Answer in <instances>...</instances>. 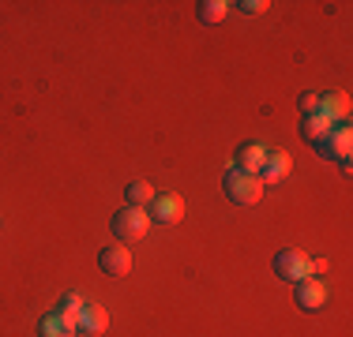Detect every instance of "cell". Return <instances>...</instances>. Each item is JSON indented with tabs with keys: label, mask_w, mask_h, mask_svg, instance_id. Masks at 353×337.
I'll use <instances>...</instances> for the list:
<instances>
[{
	"label": "cell",
	"mask_w": 353,
	"mask_h": 337,
	"mask_svg": "<svg viewBox=\"0 0 353 337\" xmlns=\"http://www.w3.org/2000/svg\"><path fill=\"white\" fill-rule=\"evenodd\" d=\"M222 188H225V199H230V202H237V206H256V202L263 199L267 184L259 180V176H248V173L230 168L225 180H222Z\"/></svg>",
	"instance_id": "obj_1"
},
{
	"label": "cell",
	"mask_w": 353,
	"mask_h": 337,
	"mask_svg": "<svg viewBox=\"0 0 353 337\" xmlns=\"http://www.w3.org/2000/svg\"><path fill=\"white\" fill-rule=\"evenodd\" d=\"M147 229H150L147 210H136V206L117 210V217H113V236H117L121 243H139L143 236H147Z\"/></svg>",
	"instance_id": "obj_2"
},
{
	"label": "cell",
	"mask_w": 353,
	"mask_h": 337,
	"mask_svg": "<svg viewBox=\"0 0 353 337\" xmlns=\"http://www.w3.org/2000/svg\"><path fill=\"white\" fill-rule=\"evenodd\" d=\"M316 150H319L323 157H334V162L346 165V162H350V150H353V131L346 128V124H334V128L316 142Z\"/></svg>",
	"instance_id": "obj_3"
},
{
	"label": "cell",
	"mask_w": 353,
	"mask_h": 337,
	"mask_svg": "<svg viewBox=\"0 0 353 337\" xmlns=\"http://www.w3.org/2000/svg\"><path fill=\"white\" fill-rule=\"evenodd\" d=\"M274 277H282V281H290V285L305 281V277H308V259H305V251L282 248L279 255H274Z\"/></svg>",
	"instance_id": "obj_4"
},
{
	"label": "cell",
	"mask_w": 353,
	"mask_h": 337,
	"mask_svg": "<svg viewBox=\"0 0 353 337\" xmlns=\"http://www.w3.org/2000/svg\"><path fill=\"white\" fill-rule=\"evenodd\" d=\"M147 217L154 225H176L184 217V199L181 195H154V199H150Z\"/></svg>",
	"instance_id": "obj_5"
},
{
	"label": "cell",
	"mask_w": 353,
	"mask_h": 337,
	"mask_svg": "<svg viewBox=\"0 0 353 337\" xmlns=\"http://www.w3.org/2000/svg\"><path fill=\"white\" fill-rule=\"evenodd\" d=\"M75 330L90 334V337H102L109 330V311L102 303H83L79 315H75Z\"/></svg>",
	"instance_id": "obj_6"
},
{
	"label": "cell",
	"mask_w": 353,
	"mask_h": 337,
	"mask_svg": "<svg viewBox=\"0 0 353 337\" xmlns=\"http://www.w3.org/2000/svg\"><path fill=\"white\" fill-rule=\"evenodd\" d=\"M327 303V285L316 281V277H305V281H297V307L308 311V315H316V311H323Z\"/></svg>",
	"instance_id": "obj_7"
},
{
	"label": "cell",
	"mask_w": 353,
	"mask_h": 337,
	"mask_svg": "<svg viewBox=\"0 0 353 337\" xmlns=\"http://www.w3.org/2000/svg\"><path fill=\"white\" fill-rule=\"evenodd\" d=\"M98 266H102V274H109V277H128L132 274V251L124 248V243L105 248L102 255H98Z\"/></svg>",
	"instance_id": "obj_8"
},
{
	"label": "cell",
	"mask_w": 353,
	"mask_h": 337,
	"mask_svg": "<svg viewBox=\"0 0 353 337\" xmlns=\"http://www.w3.org/2000/svg\"><path fill=\"white\" fill-rule=\"evenodd\" d=\"M237 173H248V176H259L263 173V162H267V146H259V142H245V146H237Z\"/></svg>",
	"instance_id": "obj_9"
},
{
	"label": "cell",
	"mask_w": 353,
	"mask_h": 337,
	"mask_svg": "<svg viewBox=\"0 0 353 337\" xmlns=\"http://www.w3.org/2000/svg\"><path fill=\"white\" fill-rule=\"evenodd\" d=\"M38 337H75V315H64V311H49L38 326Z\"/></svg>",
	"instance_id": "obj_10"
},
{
	"label": "cell",
	"mask_w": 353,
	"mask_h": 337,
	"mask_svg": "<svg viewBox=\"0 0 353 337\" xmlns=\"http://www.w3.org/2000/svg\"><path fill=\"white\" fill-rule=\"evenodd\" d=\"M290 165H293V157L285 154V150H267V162H263L259 180H263V184H279V180L290 176Z\"/></svg>",
	"instance_id": "obj_11"
},
{
	"label": "cell",
	"mask_w": 353,
	"mask_h": 337,
	"mask_svg": "<svg viewBox=\"0 0 353 337\" xmlns=\"http://www.w3.org/2000/svg\"><path fill=\"white\" fill-rule=\"evenodd\" d=\"M319 113H323L331 124H346V116H350V98L342 94V90L319 94Z\"/></svg>",
	"instance_id": "obj_12"
},
{
	"label": "cell",
	"mask_w": 353,
	"mask_h": 337,
	"mask_svg": "<svg viewBox=\"0 0 353 337\" xmlns=\"http://www.w3.org/2000/svg\"><path fill=\"white\" fill-rule=\"evenodd\" d=\"M331 128H334V124L327 120L323 113H316V116H301V135H305V139L312 142V146H316V142L323 139V135L331 131Z\"/></svg>",
	"instance_id": "obj_13"
},
{
	"label": "cell",
	"mask_w": 353,
	"mask_h": 337,
	"mask_svg": "<svg viewBox=\"0 0 353 337\" xmlns=\"http://www.w3.org/2000/svg\"><path fill=\"white\" fill-rule=\"evenodd\" d=\"M124 195H128V206L143 210V206H150V199H154V188H150L147 180H132L128 188H124Z\"/></svg>",
	"instance_id": "obj_14"
},
{
	"label": "cell",
	"mask_w": 353,
	"mask_h": 337,
	"mask_svg": "<svg viewBox=\"0 0 353 337\" xmlns=\"http://www.w3.org/2000/svg\"><path fill=\"white\" fill-rule=\"evenodd\" d=\"M225 12H230L225 0H203V4H199V23H207V27H211V23H222Z\"/></svg>",
	"instance_id": "obj_15"
},
{
	"label": "cell",
	"mask_w": 353,
	"mask_h": 337,
	"mask_svg": "<svg viewBox=\"0 0 353 337\" xmlns=\"http://www.w3.org/2000/svg\"><path fill=\"white\" fill-rule=\"evenodd\" d=\"M79 307H83L79 292H64V296L57 300V311H64V315H79Z\"/></svg>",
	"instance_id": "obj_16"
},
{
	"label": "cell",
	"mask_w": 353,
	"mask_h": 337,
	"mask_svg": "<svg viewBox=\"0 0 353 337\" xmlns=\"http://www.w3.org/2000/svg\"><path fill=\"white\" fill-rule=\"evenodd\" d=\"M297 109H301V116H316V113H319V94L305 90V94L297 98Z\"/></svg>",
	"instance_id": "obj_17"
},
{
	"label": "cell",
	"mask_w": 353,
	"mask_h": 337,
	"mask_svg": "<svg viewBox=\"0 0 353 337\" xmlns=\"http://www.w3.org/2000/svg\"><path fill=\"white\" fill-rule=\"evenodd\" d=\"M327 274V259H308V277H319Z\"/></svg>",
	"instance_id": "obj_18"
},
{
	"label": "cell",
	"mask_w": 353,
	"mask_h": 337,
	"mask_svg": "<svg viewBox=\"0 0 353 337\" xmlns=\"http://www.w3.org/2000/svg\"><path fill=\"white\" fill-rule=\"evenodd\" d=\"M241 8H245V15H259V12H263V0H245V4H241Z\"/></svg>",
	"instance_id": "obj_19"
}]
</instances>
